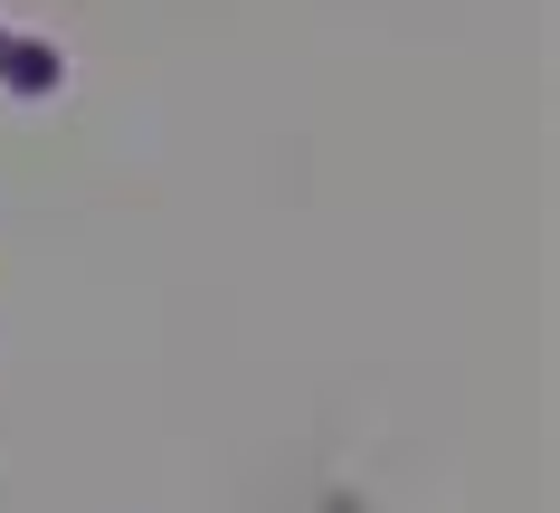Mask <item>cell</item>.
Instances as JSON below:
<instances>
[{
  "instance_id": "cell-2",
  "label": "cell",
  "mask_w": 560,
  "mask_h": 513,
  "mask_svg": "<svg viewBox=\"0 0 560 513\" xmlns=\"http://www.w3.org/2000/svg\"><path fill=\"white\" fill-rule=\"evenodd\" d=\"M10 38H20V30H0V58H10Z\"/></svg>"
},
{
  "instance_id": "cell-1",
  "label": "cell",
  "mask_w": 560,
  "mask_h": 513,
  "mask_svg": "<svg viewBox=\"0 0 560 513\" xmlns=\"http://www.w3.org/2000/svg\"><path fill=\"white\" fill-rule=\"evenodd\" d=\"M58 77H67V58L48 38H10V58H0V86L10 95H58Z\"/></svg>"
}]
</instances>
